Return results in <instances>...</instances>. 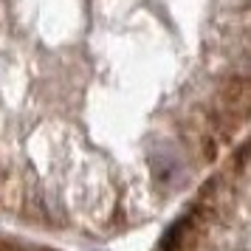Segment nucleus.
I'll return each instance as SVG.
<instances>
[{
  "mask_svg": "<svg viewBox=\"0 0 251 251\" xmlns=\"http://www.w3.org/2000/svg\"><path fill=\"white\" fill-rule=\"evenodd\" d=\"M251 130V0H0V223L104 246L175 212Z\"/></svg>",
  "mask_w": 251,
  "mask_h": 251,
  "instance_id": "1",
  "label": "nucleus"
},
{
  "mask_svg": "<svg viewBox=\"0 0 251 251\" xmlns=\"http://www.w3.org/2000/svg\"><path fill=\"white\" fill-rule=\"evenodd\" d=\"M161 251H251V130L183 198Z\"/></svg>",
  "mask_w": 251,
  "mask_h": 251,
  "instance_id": "2",
  "label": "nucleus"
},
{
  "mask_svg": "<svg viewBox=\"0 0 251 251\" xmlns=\"http://www.w3.org/2000/svg\"><path fill=\"white\" fill-rule=\"evenodd\" d=\"M0 251H68L62 243L34 237L17 228H0Z\"/></svg>",
  "mask_w": 251,
  "mask_h": 251,
  "instance_id": "3",
  "label": "nucleus"
}]
</instances>
